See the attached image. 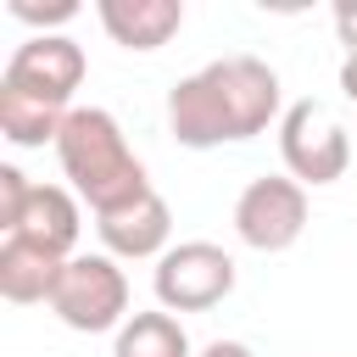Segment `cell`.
I'll use <instances>...</instances> for the list:
<instances>
[{"label": "cell", "instance_id": "6da1fadb", "mask_svg": "<svg viewBox=\"0 0 357 357\" xmlns=\"http://www.w3.org/2000/svg\"><path fill=\"white\" fill-rule=\"evenodd\" d=\"M279 117H284V84L262 56H218L167 89V134L184 151L257 139Z\"/></svg>", "mask_w": 357, "mask_h": 357}, {"label": "cell", "instance_id": "7a4b0ae2", "mask_svg": "<svg viewBox=\"0 0 357 357\" xmlns=\"http://www.w3.org/2000/svg\"><path fill=\"white\" fill-rule=\"evenodd\" d=\"M89 56L67 33H28L0 73V134L22 151L56 145L73 117V89L84 84Z\"/></svg>", "mask_w": 357, "mask_h": 357}, {"label": "cell", "instance_id": "3957f363", "mask_svg": "<svg viewBox=\"0 0 357 357\" xmlns=\"http://www.w3.org/2000/svg\"><path fill=\"white\" fill-rule=\"evenodd\" d=\"M56 162H61L73 195L95 218L151 190L145 162L128 151V139H123V128H117V117L106 106H73V117L56 134Z\"/></svg>", "mask_w": 357, "mask_h": 357}, {"label": "cell", "instance_id": "277c9868", "mask_svg": "<svg viewBox=\"0 0 357 357\" xmlns=\"http://www.w3.org/2000/svg\"><path fill=\"white\" fill-rule=\"evenodd\" d=\"M50 312L78 329V335H106V329H123L134 312H128V273L117 268V257L106 251H78L67 257L56 290H50Z\"/></svg>", "mask_w": 357, "mask_h": 357}, {"label": "cell", "instance_id": "5b68a950", "mask_svg": "<svg viewBox=\"0 0 357 357\" xmlns=\"http://www.w3.org/2000/svg\"><path fill=\"white\" fill-rule=\"evenodd\" d=\"M279 156L301 190H324L351 167V134L324 100H296L279 117Z\"/></svg>", "mask_w": 357, "mask_h": 357}, {"label": "cell", "instance_id": "8992f818", "mask_svg": "<svg viewBox=\"0 0 357 357\" xmlns=\"http://www.w3.org/2000/svg\"><path fill=\"white\" fill-rule=\"evenodd\" d=\"M234 257L212 240H178L156 257V301L162 312H212L234 296Z\"/></svg>", "mask_w": 357, "mask_h": 357}, {"label": "cell", "instance_id": "52a82bcc", "mask_svg": "<svg viewBox=\"0 0 357 357\" xmlns=\"http://www.w3.org/2000/svg\"><path fill=\"white\" fill-rule=\"evenodd\" d=\"M234 234L240 245L273 257V251H290L301 234H307V190L290 178V173H262L251 178L240 195H234Z\"/></svg>", "mask_w": 357, "mask_h": 357}, {"label": "cell", "instance_id": "ba28073f", "mask_svg": "<svg viewBox=\"0 0 357 357\" xmlns=\"http://www.w3.org/2000/svg\"><path fill=\"white\" fill-rule=\"evenodd\" d=\"M95 229H100L106 257H117V262H145V257H162V251H167V240H173V206H167L156 190H145V195L100 212Z\"/></svg>", "mask_w": 357, "mask_h": 357}, {"label": "cell", "instance_id": "9c48e42d", "mask_svg": "<svg viewBox=\"0 0 357 357\" xmlns=\"http://www.w3.org/2000/svg\"><path fill=\"white\" fill-rule=\"evenodd\" d=\"M95 17L112 33V45H123V50H162L184 28L178 0H100Z\"/></svg>", "mask_w": 357, "mask_h": 357}, {"label": "cell", "instance_id": "30bf717a", "mask_svg": "<svg viewBox=\"0 0 357 357\" xmlns=\"http://www.w3.org/2000/svg\"><path fill=\"white\" fill-rule=\"evenodd\" d=\"M78 229H84V212H78V195L61 190V184H33L28 201H22V218L11 223V234L56 251V257H78Z\"/></svg>", "mask_w": 357, "mask_h": 357}, {"label": "cell", "instance_id": "8fae6325", "mask_svg": "<svg viewBox=\"0 0 357 357\" xmlns=\"http://www.w3.org/2000/svg\"><path fill=\"white\" fill-rule=\"evenodd\" d=\"M61 268H67V257H56V251H45L22 234L0 240V296L11 307H33V301L50 307V290H56Z\"/></svg>", "mask_w": 357, "mask_h": 357}, {"label": "cell", "instance_id": "7c38bea8", "mask_svg": "<svg viewBox=\"0 0 357 357\" xmlns=\"http://www.w3.org/2000/svg\"><path fill=\"white\" fill-rule=\"evenodd\" d=\"M112 357H195V346H190L184 324L156 307V312H134V318L117 329Z\"/></svg>", "mask_w": 357, "mask_h": 357}, {"label": "cell", "instance_id": "4fadbf2b", "mask_svg": "<svg viewBox=\"0 0 357 357\" xmlns=\"http://www.w3.org/2000/svg\"><path fill=\"white\" fill-rule=\"evenodd\" d=\"M6 11L17 22H28L33 33H56L61 22L78 17V0H6Z\"/></svg>", "mask_w": 357, "mask_h": 357}, {"label": "cell", "instance_id": "5bb4252c", "mask_svg": "<svg viewBox=\"0 0 357 357\" xmlns=\"http://www.w3.org/2000/svg\"><path fill=\"white\" fill-rule=\"evenodd\" d=\"M28 190H33V184H28V173L6 162V167H0V229H6V234H11V223L22 218V201H28Z\"/></svg>", "mask_w": 357, "mask_h": 357}, {"label": "cell", "instance_id": "9a60e30c", "mask_svg": "<svg viewBox=\"0 0 357 357\" xmlns=\"http://www.w3.org/2000/svg\"><path fill=\"white\" fill-rule=\"evenodd\" d=\"M335 33H340L346 56H357V6H335Z\"/></svg>", "mask_w": 357, "mask_h": 357}, {"label": "cell", "instance_id": "2e32d148", "mask_svg": "<svg viewBox=\"0 0 357 357\" xmlns=\"http://www.w3.org/2000/svg\"><path fill=\"white\" fill-rule=\"evenodd\" d=\"M195 357H257V351H251L245 340H206Z\"/></svg>", "mask_w": 357, "mask_h": 357}, {"label": "cell", "instance_id": "e0dca14e", "mask_svg": "<svg viewBox=\"0 0 357 357\" xmlns=\"http://www.w3.org/2000/svg\"><path fill=\"white\" fill-rule=\"evenodd\" d=\"M340 89H346V100L357 106V56H346V61H340Z\"/></svg>", "mask_w": 357, "mask_h": 357}]
</instances>
